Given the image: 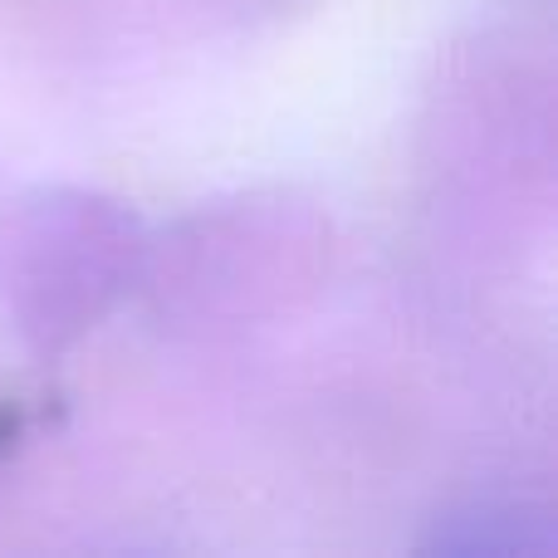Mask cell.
<instances>
[{"label":"cell","instance_id":"6da1fadb","mask_svg":"<svg viewBox=\"0 0 558 558\" xmlns=\"http://www.w3.org/2000/svg\"><path fill=\"white\" fill-rule=\"evenodd\" d=\"M436 549L451 554H544L554 544L549 520L530 514L524 505H471L446 514V530L436 524Z\"/></svg>","mask_w":558,"mask_h":558}]
</instances>
